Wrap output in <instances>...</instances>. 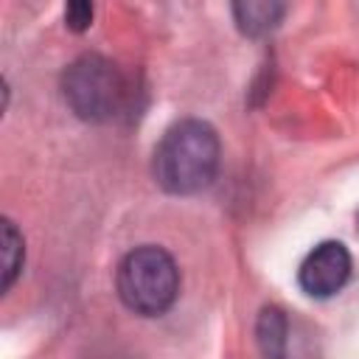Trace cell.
Listing matches in <instances>:
<instances>
[{"label":"cell","mask_w":359,"mask_h":359,"mask_svg":"<svg viewBox=\"0 0 359 359\" xmlns=\"http://www.w3.org/2000/svg\"><path fill=\"white\" fill-rule=\"evenodd\" d=\"M219 171V137L210 123L188 118L174 123L154 149L151 174L168 194H196Z\"/></svg>","instance_id":"obj_1"},{"label":"cell","mask_w":359,"mask_h":359,"mask_svg":"<svg viewBox=\"0 0 359 359\" xmlns=\"http://www.w3.org/2000/svg\"><path fill=\"white\" fill-rule=\"evenodd\" d=\"M118 294L123 306L140 317H157L168 311L180 292V269L174 258L160 247H137L118 266Z\"/></svg>","instance_id":"obj_2"},{"label":"cell","mask_w":359,"mask_h":359,"mask_svg":"<svg viewBox=\"0 0 359 359\" xmlns=\"http://www.w3.org/2000/svg\"><path fill=\"white\" fill-rule=\"evenodd\" d=\"M62 95L81 121L104 123L121 112L126 101V84L121 70L109 59L84 53L65 70Z\"/></svg>","instance_id":"obj_3"},{"label":"cell","mask_w":359,"mask_h":359,"mask_svg":"<svg viewBox=\"0 0 359 359\" xmlns=\"http://www.w3.org/2000/svg\"><path fill=\"white\" fill-rule=\"evenodd\" d=\"M351 278V252L339 241H323L317 244L306 261L300 264L297 280L300 289L311 297H331L337 294Z\"/></svg>","instance_id":"obj_4"},{"label":"cell","mask_w":359,"mask_h":359,"mask_svg":"<svg viewBox=\"0 0 359 359\" xmlns=\"http://www.w3.org/2000/svg\"><path fill=\"white\" fill-rule=\"evenodd\" d=\"M286 14V0H233V20L244 36H266Z\"/></svg>","instance_id":"obj_5"},{"label":"cell","mask_w":359,"mask_h":359,"mask_svg":"<svg viewBox=\"0 0 359 359\" xmlns=\"http://www.w3.org/2000/svg\"><path fill=\"white\" fill-rule=\"evenodd\" d=\"M255 337H258V345L266 356H280L286 351V317H283V311L266 306L258 314Z\"/></svg>","instance_id":"obj_6"},{"label":"cell","mask_w":359,"mask_h":359,"mask_svg":"<svg viewBox=\"0 0 359 359\" xmlns=\"http://www.w3.org/2000/svg\"><path fill=\"white\" fill-rule=\"evenodd\" d=\"M20 269H22V236L17 233L14 222L3 219V292L11 289Z\"/></svg>","instance_id":"obj_7"},{"label":"cell","mask_w":359,"mask_h":359,"mask_svg":"<svg viewBox=\"0 0 359 359\" xmlns=\"http://www.w3.org/2000/svg\"><path fill=\"white\" fill-rule=\"evenodd\" d=\"M65 22L76 34L87 31L93 22V0H65Z\"/></svg>","instance_id":"obj_8"}]
</instances>
